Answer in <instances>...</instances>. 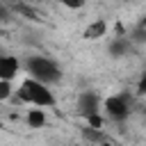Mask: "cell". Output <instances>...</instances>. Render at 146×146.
Masks as SVG:
<instances>
[{
	"label": "cell",
	"instance_id": "1",
	"mask_svg": "<svg viewBox=\"0 0 146 146\" xmlns=\"http://www.w3.org/2000/svg\"><path fill=\"white\" fill-rule=\"evenodd\" d=\"M14 100H16V103H23V105H27V107H41V110H48V107H55V105H57L55 91H52L48 84L30 78V75H25V73L21 75V82H18V87H16Z\"/></svg>",
	"mask_w": 146,
	"mask_h": 146
},
{
	"label": "cell",
	"instance_id": "2",
	"mask_svg": "<svg viewBox=\"0 0 146 146\" xmlns=\"http://www.w3.org/2000/svg\"><path fill=\"white\" fill-rule=\"evenodd\" d=\"M23 73L43 82V84H59L64 78L62 66L52 59V57H43V55H30L23 59Z\"/></svg>",
	"mask_w": 146,
	"mask_h": 146
},
{
	"label": "cell",
	"instance_id": "3",
	"mask_svg": "<svg viewBox=\"0 0 146 146\" xmlns=\"http://www.w3.org/2000/svg\"><path fill=\"white\" fill-rule=\"evenodd\" d=\"M132 114V105L128 103V98L123 94H112L107 98H103V116L105 121L112 123H125Z\"/></svg>",
	"mask_w": 146,
	"mask_h": 146
},
{
	"label": "cell",
	"instance_id": "4",
	"mask_svg": "<svg viewBox=\"0 0 146 146\" xmlns=\"http://www.w3.org/2000/svg\"><path fill=\"white\" fill-rule=\"evenodd\" d=\"M75 112H78V116H82V119H89V116H94V114H100V112H103V100H100V96H98L96 91H91V89L78 91V94H75Z\"/></svg>",
	"mask_w": 146,
	"mask_h": 146
},
{
	"label": "cell",
	"instance_id": "5",
	"mask_svg": "<svg viewBox=\"0 0 146 146\" xmlns=\"http://www.w3.org/2000/svg\"><path fill=\"white\" fill-rule=\"evenodd\" d=\"M18 75H23V59L18 55L0 52V80L14 82Z\"/></svg>",
	"mask_w": 146,
	"mask_h": 146
},
{
	"label": "cell",
	"instance_id": "6",
	"mask_svg": "<svg viewBox=\"0 0 146 146\" xmlns=\"http://www.w3.org/2000/svg\"><path fill=\"white\" fill-rule=\"evenodd\" d=\"M107 30H110V25H107L105 18H94L82 30V39H87V41H100V39L107 36Z\"/></svg>",
	"mask_w": 146,
	"mask_h": 146
},
{
	"label": "cell",
	"instance_id": "7",
	"mask_svg": "<svg viewBox=\"0 0 146 146\" xmlns=\"http://www.w3.org/2000/svg\"><path fill=\"white\" fill-rule=\"evenodd\" d=\"M80 137L87 141V146H105L107 144V132H105V128H91V125H82L80 128Z\"/></svg>",
	"mask_w": 146,
	"mask_h": 146
},
{
	"label": "cell",
	"instance_id": "8",
	"mask_svg": "<svg viewBox=\"0 0 146 146\" xmlns=\"http://www.w3.org/2000/svg\"><path fill=\"white\" fill-rule=\"evenodd\" d=\"M132 48V41L128 36H112L110 39V46H107V52L112 57H125Z\"/></svg>",
	"mask_w": 146,
	"mask_h": 146
},
{
	"label": "cell",
	"instance_id": "9",
	"mask_svg": "<svg viewBox=\"0 0 146 146\" xmlns=\"http://www.w3.org/2000/svg\"><path fill=\"white\" fill-rule=\"evenodd\" d=\"M25 123H27V128H34V130L46 128V123H48L46 110H41V107H30V110L25 112Z\"/></svg>",
	"mask_w": 146,
	"mask_h": 146
},
{
	"label": "cell",
	"instance_id": "10",
	"mask_svg": "<svg viewBox=\"0 0 146 146\" xmlns=\"http://www.w3.org/2000/svg\"><path fill=\"white\" fill-rule=\"evenodd\" d=\"M14 96H16V87H14V82L0 80V103H9V100H14Z\"/></svg>",
	"mask_w": 146,
	"mask_h": 146
},
{
	"label": "cell",
	"instance_id": "11",
	"mask_svg": "<svg viewBox=\"0 0 146 146\" xmlns=\"http://www.w3.org/2000/svg\"><path fill=\"white\" fill-rule=\"evenodd\" d=\"M64 9H71V11H78V9H82L84 5H87V0H57Z\"/></svg>",
	"mask_w": 146,
	"mask_h": 146
},
{
	"label": "cell",
	"instance_id": "12",
	"mask_svg": "<svg viewBox=\"0 0 146 146\" xmlns=\"http://www.w3.org/2000/svg\"><path fill=\"white\" fill-rule=\"evenodd\" d=\"M137 91L139 94H146V71L141 73V78H139V84H137Z\"/></svg>",
	"mask_w": 146,
	"mask_h": 146
},
{
	"label": "cell",
	"instance_id": "13",
	"mask_svg": "<svg viewBox=\"0 0 146 146\" xmlns=\"http://www.w3.org/2000/svg\"><path fill=\"white\" fill-rule=\"evenodd\" d=\"M5 18H9V9L0 2V21H5Z\"/></svg>",
	"mask_w": 146,
	"mask_h": 146
}]
</instances>
